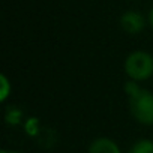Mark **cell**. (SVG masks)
<instances>
[{"label": "cell", "mask_w": 153, "mask_h": 153, "mask_svg": "<svg viewBox=\"0 0 153 153\" xmlns=\"http://www.w3.org/2000/svg\"><path fill=\"white\" fill-rule=\"evenodd\" d=\"M12 96V81L9 80V76L2 74L0 75V101L3 104Z\"/></svg>", "instance_id": "cell-6"}, {"label": "cell", "mask_w": 153, "mask_h": 153, "mask_svg": "<svg viewBox=\"0 0 153 153\" xmlns=\"http://www.w3.org/2000/svg\"><path fill=\"white\" fill-rule=\"evenodd\" d=\"M128 153H153V140L152 138H140V140H137L129 147Z\"/></svg>", "instance_id": "cell-5"}, {"label": "cell", "mask_w": 153, "mask_h": 153, "mask_svg": "<svg viewBox=\"0 0 153 153\" xmlns=\"http://www.w3.org/2000/svg\"><path fill=\"white\" fill-rule=\"evenodd\" d=\"M123 69L128 80L143 84L153 78V54L146 50H134L125 57Z\"/></svg>", "instance_id": "cell-1"}, {"label": "cell", "mask_w": 153, "mask_h": 153, "mask_svg": "<svg viewBox=\"0 0 153 153\" xmlns=\"http://www.w3.org/2000/svg\"><path fill=\"white\" fill-rule=\"evenodd\" d=\"M87 153H123L119 143L110 137H98L90 141Z\"/></svg>", "instance_id": "cell-4"}, {"label": "cell", "mask_w": 153, "mask_h": 153, "mask_svg": "<svg viewBox=\"0 0 153 153\" xmlns=\"http://www.w3.org/2000/svg\"><path fill=\"white\" fill-rule=\"evenodd\" d=\"M119 24L125 33L140 35L149 23H147V15H144L143 12H140L137 9H128L120 15Z\"/></svg>", "instance_id": "cell-3"}, {"label": "cell", "mask_w": 153, "mask_h": 153, "mask_svg": "<svg viewBox=\"0 0 153 153\" xmlns=\"http://www.w3.org/2000/svg\"><path fill=\"white\" fill-rule=\"evenodd\" d=\"M0 153H23V152H20V150H9V149H3Z\"/></svg>", "instance_id": "cell-8"}, {"label": "cell", "mask_w": 153, "mask_h": 153, "mask_svg": "<svg viewBox=\"0 0 153 153\" xmlns=\"http://www.w3.org/2000/svg\"><path fill=\"white\" fill-rule=\"evenodd\" d=\"M128 108L132 119L143 126H153V92L141 87L128 96Z\"/></svg>", "instance_id": "cell-2"}, {"label": "cell", "mask_w": 153, "mask_h": 153, "mask_svg": "<svg viewBox=\"0 0 153 153\" xmlns=\"http://www.w3.org/2000/svg\"><path fill=\"white\" fill-rule=\"evenodd\" d=\"M147 23H149L150 29L153 30V6H152V8H150V11L147 12Z\"/></svg>", "instance_id": "cell-7"}]
</instances>
